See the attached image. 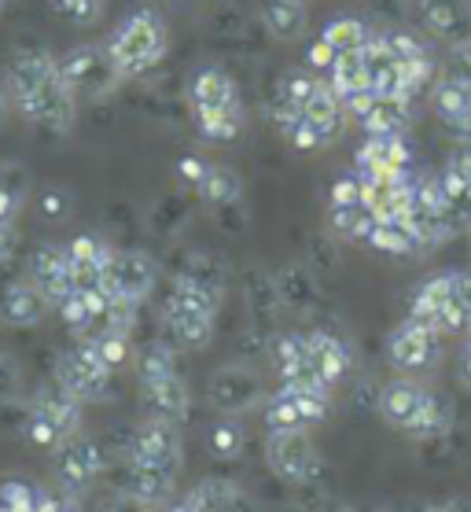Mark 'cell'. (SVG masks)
Masks as SVG:
<instances>
[{
  "instance_id": "cell-1",
  "label": "cell",
  "mask_w": 471,
  "mask_h": 512,
  "mask_svg": "<svg viewBox=\"0 0 471 512\" xmlns=\"http://www.w3.org/2000/svg\"><path fill=\"white\" fill-rule=\"evenodd\" d=\"M4 82L12 89L15 115L23 118L26 126L56 133V137L74 129L81 104L59 67V56H48L45 48H26L8 63Z\"/></svg>"
},
{
  "instance_id": "cell-2",
  "label": "cell",
  "mask_w": 471,
  "mask_h": 512,
  "mask_svg": "<svg viewBox=\"0 0 471 512\" xmlns=\"http://www.w3.org/2000/svg\"><path fill=\"white\" fill-rule=\"evenodd\" d=\"M188 107L199 137L210 144H232L247 126V107L236 78L218 63H203L188 78Z\"/></svg>"
},
{
  "instance_id": "cell-3",
  "label": "cell",
  "mask_w": 471,
  "mask_h": 512,
  "mask_svg": "<svg viewBox=\"0 0 471 512\" xmlns=\"http://www.w3.org/2000/svg\"><path fill=\"white\" fill-rule=\"evenodd\" d=\"M104 45L126 78H140V74L155 70L166 59L170 26H166V19L155 8H137L122 23H115V30L107 34Z\"/></svg>"
},
{
  "instance_id": "cell-4",
  "label": "cell",
  "mask_w": 471,
  "mask_h": 512,
  "mask_svg": "<svg viewBox=\"0 0 471 512\" xmlns=\"http://www.w3.org/2000/svg\"><path fill=\"white\" fill-rule=\"evenodd\" d=\"M380 413L391 428L413 435V439H435L449 428V406L435 391L416 384L409 376H398L380 391Z\"/></svg>"
},
{
  "instance_id": "cell-5",
  "label": "cell",
  "mask_w": 471,
  "mask_h": 512,
  "mask_svg": "<svg viewBox=\"0 0 471 512\" xmlns=\"http://www.w3.org/2000/svg\"><path fill=\"white\" fill-rule=\"evenodd\" d=\"M59 67L67 74L70 89L78 96V104H100L107 96L118 93V85L126 82V74L118 70V63L111 59L107 45L100 41H85L74 45L59 56Z\"/></svg>"
},
{
  "instance_id": "cell-6",
  "label": "cell",
  "mask_w": 471,
  "mask_h": 512,
  "mask_svg": "<svg viewBox=\"0 0 471 512\" xmlns=\"http://www.w3.org/2000/svg\"><path fill=\"white\" fill-rule=\"evenodd\" d=\"M111 380H115V369L107 365L89 336L81 339L78 347H70L67 354H59L56 361V384L78 402H104L111 395Z\"/></svg>"
},
{
  "instance_id": "cell-7",
  "label": "cell",
  "mask_w": 471,
  "mask_h": 512,
  "mask_svg": "<svg viewBox=\"0 0 471 512\" xmlns=\"http://www.w3.org/2000/svg\"><path fill=\"white\" fill-rule=\"evenodd\" d=\"M81 428V402L74 395H67L63 387L41 391L34 398V406L26 413V439L41 450H56L59 443L74 439Z\"/></svg>"
},
{
  "instance_id": "cell-8",
  "label": "cell",
  "mask_w": 471,
  "mask_h": 512,
  "mask_svg": "<svg viewBox=\"0 0 471 512\" xmlns=\"http://www.w3.org/2000/svg\"><path fill=\"white\" fill-rule=\"evenodd\" d=\"M265 461L273 468V476H280L284 483H313L321 472V454L306 431H269L265 439Z\"/></svg>"
},
{
  "instance_id": "cell-9",
  "label": "cell",
  "mask_w": 471,
  "mask_h": 512,
  "mask_svg": "<svg viewBox=\"0 0 471 512\" xmlns=\"http://www.w3.org/2000/svg\"><path fill=\"white\" fill-rule=\"evenodd\" d=\"M207 402L218 409L221 417L251 413L265 402L262 376L254 373L251 365H221L218 373H210L207 380Z\"/></svg>"
},
{
  "instance_id": "cell-10",
  "label": "cell",
  "mask_w": 471,
  "mask_h": 512,
  "mask_svg": "<svg viewBox=\"0 0 471 512\" xmlns=\"http://www.w3.org/2000/svg\"><path fill=\"white\" fill-rule=\"evenodd\" d=\"M442 339L435 328L405 317L402 325L391 332V361L398 373H427L442 361Z\"/></svg>"
},
{
  "instance_id": "cell-11",
  "label": "cell",
  "mask_w": 471,
  "mask_h": 512,
  "mask_svg": "<svg viewBox=\"0 0 471 512\" xmlns=\"http://www.w3.org/2000/svg\"><path fill=\"white\" fill-rule=\"evenodd\" d=\"M104 450L100 443H92L85 435H74L67 443L56 446V454H52V472H56V483L67 494H81V490H89L100 472H104Z\"/></svg>"
},
{
  "instance_id": "cell-12",
  "label": "cell",
  "mask_w": 471,
  "mask_h": 512,
  "mask_svg": "<svg viewBox=\"0 0 471 512\" xmlns=\"http://www.w3.org/2000/svg\"><path fill=\"white\" fill-rule=\"evenodd\" d=\"M159 284V266L155 258L144 255V251H118L111 255V266L104 273V288L115 295V299H129V303H144L151 291Z\"/></svg>"
},
{
  "instance_id": "cell-13",
  "label": "cell",
  "mask_w": 471,
  "mask_h": 512,
  "mask_svg": "<svg viewBox=\"0 0 471 512\" xmlns=\"http://www.w3.org/2000/svg\"><path fill=\"white\" fill-rule=\"evenodd\" d=\"M129 457L144 461V465L166 468V472H181V431H177V424L159 417L137 424L129 435Z\"/></svg>"
},
{
  "instance_id": "cell-14",
  "label": "cell",
  "mask_w": 471,
  "mask_h": 512,
  "mask_svg": "<svg viewBox=\"0 0 471 512\" xmlns=\"http://www.w3.org/2000/svg\"><path fill=\"white\" fill-rule=\"evenodd\" d=\"M416 19L427 37L446 48L471 41V0H416Z\"/></svg>"
},
{
  "instance_id": "cell-15",
  "label": "cell",
  "mask_w": 471,
  "mask_h": 512,
  "mask_svg": "<svg viewBox=\"0 0 471 512\" xmlns=\"http://www.w3.org/2000/svg\"><path fill=\"white\" fill-rule=\"evenodd\" d=\"M354 170L372 177L409 174L413 170V152L405 144V133H376V137H365V144L354 155Z\"/></svg>"
},
{
  "instance_id": "cell-16",
  "label": "cell",
  "mask_w": 471,
  "mask_h": 512,
  "mask_svg": "<svg viewBox=\"0 0 471 512\" xmlns=\"http://www.w3.org/2000/svg\"><path fill=\"white\" fill-rule=\"evenodd\" d=\"M431 111L453 140H471V85L435 78L431 82Z\"/></svg>"
},
{
  "instance_id": "cell-17",
  "label": "cell",
  "mask_w": 471,
  "mask_h": 512,
  "mask_svg": "<svg viewBox=\"0 0 471 512\" xmlns=\"http://www.w3.org/2000/svg\"><path fill=\"white\" fill-rule=\"evenodd\" d=\"M26 277L34 280L37 288L45 291V299L52 306L59 299H67L70 291H74V277H70V258H67V247H56V244H45L37 247L30 262H26Z\"/></svg>"
},
{
  "instance_id": "cell-18",
  "label": "cell",
  "mask_w": 471,
  "mask_h": 512,
  "mask_svg": "<svg viewBox=\"0 0 471 512\" xmlns=\"http://www.w3.org/2000/svg\"><path fill=\"white\" fill-rule=\"evenodd\" d=\"M273 122L280 129V137L288 140L291 148H299V152H324V148H332L335 140L346 133V126L317 122V118H306L299 111H284V107H273Z\"/></svg>"
},
{
  "instance_id": "cell-19",
  "label": "cell",
  "mask_w": 471,
  "mask_h": 512,
  "mask_svg": "<svg viewBox=\"0 0 471 512\" xmlns=\"http://www.w3.org/2000/svg\"><path fill=\"white\" fill-rule=\"evenodd\" d=\"M111 255L115 247L104 244L100 236H74L67 244V258H70V277H74V288L89 291V288H104V273L111 266Z\"/></svg>"
},
{
  "instance_id": "cell-20",
  "label": "cell",
  "mask_w": 471,
  "mask_h": 512,
  "mask_svg": "<svg viewBox=\"0 0 471 512\" xmlns=\"http://www.w3.org/2000/svg\"><path fill=\"white\" fill-rule=\"evenodd\" d=\"M306 347H310V369L317 373L321 384H328L335 391V384H343L350 365H354V354H350V343L339 339L335 332H306Z\"/></svg>"
},
{
  "instance_id": "cell-21",
  "label": "cell",
  "mask_w": 471,
  "mask_h": 512,
  "mask_svg": "<svg viewBox=\"0 0 471 512\" xmlns=\"http://www.w3.org/2000/svg\"><path fill=\"white\" fill-rule=\"evenodd\" d=\"M162 325H166V336H170L173 347L181 350H203L214 339V317L188 310L173 299H166V306H162Z\"/></svg>"
},
{
  "instance_id": "cell-22",
  "label": "cell",
  "mask_w": 471,
  "mask_h": 512,
  "mask_svg": "<svg viewBox=\"0 0 471 512\" xmlns=\"http://www.w3.org/2000/svg\"><path fill=\"white\" fill-rule=\"evenodd\" d=\"M140 395H144L148 417L170 420V424H184V420H188L192 395H188V384L181 380V373H170V376H159V380L140 384Z\"/></svg>"
},
{
  "instance_id": "cell-23",
  "label": "cell",
  "mask_w": 471,
  "mask_h": 512,
  "mask_svg": "<svg viewBox=\"0 0 471 512\" xmlns=\"http://www.w3.org/2000/svg\"><path fill=\"white\" fill-rule=\"evenodd\" d=\"M52 310V303L45 299V291L37 288L34 280H12L4 295H0V314L4 321L15 328H37L45 321V314Z\"/></svg>"
},
{
  "instance_id": "cell-24",
  "label": "cell",
  "mask_w": 471,
  "mask_h": 512,
  "mask_svg": "<svg viewBox=\"0 0 471 512\" xmlns=\"http://www.w3.org/2000/svg\"><path fill=\"white\" fill-rule=\"evenodd\" d=\"M354 118L357 126L365 129V137H376V133H405L409 122H413V107H409V100H398V96H372Z\"/></svg>"
},
{
  "instance_id": "cell-25",
  "label": "cell",
  "mask_w": 471,
  "mask_h": 512,
  "mask_svg": "<svg viewBox=\"0 0 471 512\" xmlns=\"http://www.w3.org/2000/svg\"><path fill=\"white\" fill-rule=\"evenodd\" d=\"M173 483H177V472H166V468L144 465V461H126V490L144 505H159L173 494Z\"/></svg>"
},
{
  "instance_id": "cell-26",
  "label": "cell",
  "mask_w": 471,
  "mask_h": 512,
  "mask_svg": "<svg viewBox=\"0 0 471 512\" xmlns=\"http://www.w3.org/2000/svg\"><path fill=\"white\" fill-rule=\"evenodd\" d=\"M207 207L214 210H225V207H236L243 196V181L240 174L232 170V166H221V163H210L207 174L199 177V185L192 188Z\"/></svg>"
},
{
  "instance_id": "cell-27",
  "label": "cell",
  "mask_w": 471,
  "mask_h": 512,
  "mask_svg": "<svg viewBox=\"0 0 471 512\" xmlns=\"http://www.w3.org/2000/svg\"><path fill=\"white\" fill-rule=\"evenodd\" d=\"M365 247L380 251V255H416V251H424L420 233H416V225L409 218H383V222H376Z\"/></svg>"
},
{
  "instance_id": "cell-28",
  "label": "cell",
  "mask_w": 471,
  "mask_h": 512,
  "mask_svg": "<svg viewBox=\"0 0 471 512\" xmlns=\"http://www.w3.org/2000/svg\"><path fill=\"white\" fill-rule=\"evenodd\" d=\"M372 26L365 23V19H357V15H339V19H332V23L321 30V41L332 56H350V52H365V45L372 41Z\"/></svg>"
},
{
  "instance_id": "cell-29",
  "label": "cell",
  "mask_w": 471,
  "mask_h": 512,
  "mask_svg": "<svg viewBox=\"0 0 471 512\" xmlns=\"http://www.w3.org/2000/svg\"><path fill=\"white\" fill-rule=\"evenodd\" d=\"M262 26L276 41H299L306 34V0H265Z\"/></svg>"
},
{
  "instance_id": "cell-30",
  "label": "cell",
  "mask_w": 471,
  "mask_h": 512,
  "mask_svg": "<svg viewBox=\"0 0 471 512\" xmlns=\"http://www.w3.org/2000/svg\"><path fill=\"white\" fill-rule=\"evenodd\" d=\"M376 214L368 210V203H339V207H328V225H332V233L346 244H368V236L376 229Z\"/></svg>"
},
{
  "instance_id": "cell-31",
  "label": "cell",
  "mask_w": 471,
  "mask_h": 512,
  "mask_svg": "<svg viewBox=\"0 0 471 512\" xmlns=\"http://www.w3.org/2000/svg\"><path fill=\"white\" fill-rule=\"evenodd\" d=\"M276 295H280V306L288 310H306V306L317 299V280H313L310 266H288L280 277H276Z\"/></svg>"
},
{
  "instance_id": "cell-32",
  "label": "cell",
  "mask_w": 471,
  "mask_h": 512,
  "mask_svg": "<svg viewBox=\"0 0 471 512\" xmlns=\"http://www.w3.org/2000/svg\"><path fill=\"white\" fill-rule=\"evenodd\" d=\"M188 501H192L199 512H247L240 490L232 487V483H221V479H210V483L196 487L188 494Z\"/></svg>"
},
{
  "instance_id": "cell-33",
  "label": "cell",
  "mask_w": 471,
  "mask_h": 512,
  "mask_svg": "<svg viewBox=\"0 0 471 512\" xmlns=\"http://www.w3.org/2000/svg\"><path fill=\"white\" fill-rule=\"evenodd\" d=\"M265 424H269V431H306L310 428L288 387H280L276 395L265 398Z\"/></svg>"
},
{
  "instance_id": "cell-34",
  "label": "cell",
  "mask_w": 471,
  "mask_h": 512,
  "mask_svg": "<svg viewBox=\"0 0 471 512\" xmlns=\"http://www.w3.org/2000/svg\"><path fill=\"white\" fill-rule=\"evenodd\" d=\"M133 361H137L140 384L177 373V354H173V347L170 343H162V339H155V343H148V347H140L137 354H133Z\"/></svg>"
},
{
  "instance_id": "cell-35",
  "label": "cell",
  "mask_w": 471,
  "mask_h": 512,
  "mask_svg": "<svg viewBox=\"0 0 471 512\" xmlns=\"http://www.w3.org/2000/svg\"><path fill=\"white\" fill-rule=\"evenodd\" d=\"M243 443H247V431H243L232 417H221L210 424L207 446L218 461H236V457L243 454Z\"/></svg>"
},
{
  "instance_id": "cell-36",
  "label": "cell",
  "mask_w": 471,
  "mask_h": 512,
  "mask_svg": "<svg viewBox=\"0 0 471 512\" xmlns=\"http://www.w3.org/2000/svg\"><path fill=\"white\" fill-rule=\"evenodd\" d=\"M89 339L96 343V350L104 354V361L115 373L122 365H129V358H133V339H129L126 332H92Z\"/></svg>"
},
{
  "instance_id": "cell-37",
  "label": "cell",
  "mask_w": 471,
  "mask_h": 512,
  "mask_svg": "<svg viewBox=\"0 0 471 512\" xmlns=\"http://www.w3.org/2000/svg\"><path fill=\"white\" fill-rule=\"evenodd\" d=\"M435 78H446V82L471 85V41H468V45H453V48H446V56H442V67H438Z\"/></svg>"
},
{
  "instance_id": "cell-38",
  "label": "cell",
  "mask_w": 471,
  "mask_h": 512,
  "mask_svg": "<svg viewBox=\"0 0 471 512\" xmlns=\"http://www.w3.org/2000/svg\"><path fill=\"white\" fill-rule=\"evenodd\" d=\"M52 8H56L67 23L92 26L100 15H104V0H52Z\"/></svg>"
},
{
  "instance_id": "cell-39",
  "label": "cell",
  "mask_w": 471,
  "mask_h": 512,
  "mask_svg": "<svg viewBox=\"0 0 471 512\" xmlns=\"http://www.w3.org/2000/svg\"><path fill=\"white\" fill-rule=\"evenodd\" d=\"M37 498H41V490L30 487L26 479H8V483L0 487V505H8V509L34 512L37 509Z\"/></svg>"
},
{
  "instance_id": "cell-40",
  "label": "cell",
  "mask_w": 471,
  "mask_h": 512,
  "mask_svg": "<svg viewBox=\"0 0 471 512\" xmlns=\"http://www.w3.org/2000/svg\"><path fill=\"white\" fill-rule=\"evenodd\" d=\"M23 210V181L15 185L8 174H0V225H15Z\"/></svg>"
},
{
  "instance_id": "cell-41",
  "label": "cell",
  "mask_w": 471,
  "mask_h": 512,
  "mask_svg": "<svg viewBox=\"0 0 471 512\" xmlns=\"http://www.w3.org/2000/svg\"><path fill=\"white\" fill-rule=\"evenodd\" d=\"M446 174H453L460 185L471 188V140H457L453 144V152L446 155V166H442Z\"/></svg>"
},
{
  "instance_id": "cell-42",
  "label": "cell",
  "mask_w": 471,
  "mask_h": 512,
  "mask_svg": "<svg viewBox=\"0 0 471 512\" xmlns=\"http://www.w3.org/2000/svg\"><path fill=\"white\" fill-rule=\"evenodd\" d=\"M19 387H23V376H19V365H15L8 354H0V406H8L19 398Z\"/></svg>"
},
{
  "instance_id": "cell-43",
  "label": "cell",
  "mask_w": 471,
  "mask_h": 512,
  "mask_svg": "<svg viewBox=\"0 0 471 512\" xmlns=\"http://www.w3.org/2000/svg\"><path fill=\"white\" fill-rule=\"evenodd\" d=\"M67 210H70L67 192H63V188H48L45 199H41V214L52 218V222H59V218H67Z\"/></svg>"
},
{
  "instance_id": "cell-44",
  "label": "cell",
  "mask_w": 471,
  "mask_h": 512,
  "mask_svg": "<svg viewBox=\"0 0 471 512\" xmlns=\"http://www.w3.org/2000/svg\"><path fill=\"white\" fill-rule=\"evenodd\" d=\"M148 505L144 501H137L129 490H122V494H107L100 505H96V512H144Z\"/></svg>"
},
{
  "instance_id": "cell-45",
  "label": "cell",
  "mask_w": 471,
  "mask_h": 512,
  "mask_svg": "<svg viewBox=\"0 0 471 512\" xmlns=\"http://www.w3.org/2000/svg\"><path fill=\"white\" fill-rule=\"evenodd\" d=\"M15 247H19L15 225H0V262H8V258L15 255Z\"/></svg>"
},
{
  "instance_id": "cell-46",
  "label": "cell",
  "mask_w": 471,
  "mask_h": 512,
  "mask_svg": "<svg viewBox=\"0 0 471 512\" xmlns=\"http://www.w3.org/2000/svg\"><path fill=\"white\" fill-rule=\"evenodd\" d=\"M15 118V100H12V89H8V82L0 78V129L8 126Z\"/></svg>"
},
{
  "instance_id": "cell-47",
  "label": "cell",
  "mask_w": 471,
  "mask_h": 512,
  "mask_svg": "<svg viewBox=\"0 0 471 512\" xmlns=\"http://www.w3.org/2000/svg\"><path fill=\"white\" fill-rule=\"evenodd\" d=\"M460 380L471 387V332L464 336V350H460Z\"/></svg>"
},
{
  "instance_id": "cell-48",
  "label": "cell",
  "mask_w": 471,
  "mask_h": 512,
  "mask_svg": "<svg viewBox=\"0 0 471 512\" xmlns=\"http://www.w3.org/2000/svg\"><path fill=\"white\" fill-rule=\"evenodd\" d=\"M170 512H199V509H196V505H192V501H188V498H184L181 505H173Z\"/></svg>"
},
{
  "instance_id": "cell-49",
  "label": "cell",
  "mask_w": 471,
  "mask_h": 512,
  "mask_svg": "<svg viewBox=\"0 0 471 512\" xmlns=\"http://www.w3.org/2000/svg\"><path fill=\"white\" fill-rule=\"evenodd\" d=\"M438 512H471L468 505H457V501H453V505H446V509H438Z\"/></svg>"
},
{
  "instance_id": "cell-50",
  "label": "cell",
  "mask_w": 471,
  "mask_h": 512,
  "mask_svg": "<svg viewBox=\"0 0 471 512\" xmlns=\"http://www.w3.org/2000/svg\"><path fill=\"white\" fill-rule=\"evenodd\" d=\"M4 8H8V0H0V15H4Z\"/></svg>"
},
{
  "instance_id": "cell-51",
  "label": "cell",
  "mask_w": 471,
  "mask_h": 512,
  "mask_svg": "<svg viewBox=\"0 0 471 512\" xmlns=\"http://www.w3.org/2000/svg\"><path fill=\"white\" fill-rule=\"evenodd\" d=\"M173 4H184V0H173Z\"/></svg>"
}]
</instances>
